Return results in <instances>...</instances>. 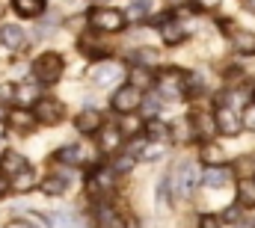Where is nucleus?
Returning a JSON list of instances; mask_svg holds the SVG:
<instances>
[{"mask_svg": "<svg viewBox=\"0 0 255 228\" xmlns=\"http://www.w3.org/2000/svg\"><path fill=\"white\" fill-rule=\"evenodd\" d=\"M157 157H163V145H148L142 151V160H157Z\"/></svg>", "mask_w": 255, "mask_h": 228, "instance_id": "obj_30", "label": "nucleus"}, {"mask_svg": "<svg viewBox=\"0 0 255 228\" xmlns=\"http://www.w3.org/2000/svg\"><path fill=\"white\" fill-rule=\"evenodd\" d=\"M89 24L101 33H119L125 27V12L119 9H110V6H101V9H92L89 12Z\"/></svg>", "mask_w": 255, "mask_h": 228, "instance_id": "obj_3", "label": "nucleus"}, {"mask_svg": "<svg viewBox=\"0 0 255 228\" xmlns=\"http://www.w3.org/2000/svg\"><path fill=\"white\" fill-rule=\"evenodd\" d=\"M244 6H247V12H255V0H244Z\"/></svg>", "mask_w": 255, "mask_h": 228, "instance_id": "obj_37", "label": "nucleus"}, {"mask_svg": "<svg viewBox=\"0 0 255 228\" xmlns=\"http://www.w3.org/2000/svg\"><path fill=\"white\" fill-rule=\"evenodd\" d=\"M12 9L21 18H39L45 12V0H12Z\"/></svg>", "mask_w": 255, "mask_h": 228, "instance_id": "obj_16", "label": "nucleus"}, {"mask_svg": "<svg viewBox=\"0 0 255 228\" xmlns=\"http://www.w3.org/2000/svg\"><path fill=\"white\" fill-rule=\"evenodd\" d=\"M0 42H3L9 51H18V48L24 45V30H21L18 24H3V30H0Z\"/></svg>", "mask_w": 255, "mask_h": 228, "instance_id": "obj_13", "label": "nucleus"}, {"mask_svg": "<svg viewBox=\"0 0 255 228\" xmlns=\"http://www.w3.org/2000/svg\"><path fill=\"white\" fill-rule=\"evenodd\" d=\"M27 172H30V163H27L24 154H18V151H6V154L0 157V175H6L9 181L21 178V175H27Z\"/></svg>", "mask_w": 255, "mask_h": 228, "instance_id": "obj_6", "label": "nucleus"}, {"mask_svg": "<svg viewBox=\"0 0 255 228\" xmlns=\"http://www.w3.org/2000/svg\"><path fill=\"white\" fill-rule=\"evenodd\" d=\"M0 121H3V107H0Z\"/></svg>", "mask_w": 255, "mask_h": 228, "instance_id": "obj_38", "label": "nucleus"}, {"mask_svg": "<svg viewBox=\"0 0 255 228\" xmlns=\"http://www.w3.org/2000/svg\"><path fill=\"white\" fill-rule=\"evenodd\" d=\"M145 110H148V113H157V110H160V101H157V98H148V101H145Z\"/></svg>", "mask_w": 255, "mask_h": 228, "instance_id": "obj_34", "label": "nucleus"}, {"mask_svg": "<svg viewBox=\"0 0 255 228\" xmlns=\"http://www.w3.org/2000/svg\"><path fill=\"white\" fill-rule=\"evenodd\" d=\"M223 157H226V151H223V145H217V142H205V145L199 148V160H202V166L217 169V166H223Z\"/></svg>", "mask_w": 255, "mask_h": 228, "instance_id": "obj_11", "label": "nucleus"}, {"mask_svg": "<svg viewBox=\"0 0 255 228\" xmlns=\"http://www.w3.org/2000/svg\"><path fill=\"white\" fill-rule=\"evenodd\" d=\"M63 68H65L63 57L57 51H48V54L36 57V62H33V77L39 83H57L63 77Z\"/></svg>", "mask_w": 255, "mask_h": 228, "instance_id": "obj_1", "label": "nucleus"}, {"mask_svg": "<svg viewBox=\"0 0 255 228\" xmlns=\"http://www.w3.org/2000/svg\"><path fill=\"white\" fill-rule=\"evenodd\" d=\"M130 166H133V157H130V154H119V157L113 160V172H119V175H122V172H130Z\"/></svg>", "mask_w": 255, "mask_h": 228, "instance_id": "obj_26", "label": "nucleus"}, {"mask_svg": "<svg viewBox=\"0 0 255 228\" xmlns=\"http://www.w3.org/2000/svg\"><path fill=\"white\" fill-rule=\"evenodd\" d=\"M130 74V86H136V89H145V86H151V71L148 68H133V71H128Z\"/></svg>", "mask_w": 255, "mask_h": 228, "instance_id": "obj_21", "label": "nucleus"}, {"mask_svg": "<svg viewBox=\"0 0 255 228\" xmlns=\"http://www.w3.org/2000/svg\"><path fill=\"white\" fill-rule=\"evenodd\" d=\"M139 127H142V124H139V118L128 115L125 121H122V127H119V130H122V133H128V136H133V133H139Z\"/></svg>", "mask_w": 255, "mask_h": 228, "instance_id": "obj_28", "label": "nucleus"}, {"mask_svg": "<svg viewBox=\"0 0 255 228\" xmlns=\"http://www.w3.org/2000/svg\"><path fill=\"white\" fill-rule=\"evenodd\" d=\"M184 36H187V30H184L178 21H166V24H160V39H163L166 45H178V42H184Z\"/></svg>", "mask_w": 255, "mask_h": 228, "instance_id": "obj_17", "label": "nucleus"}, {"mask_svg": "<svg viewBox=\"0 0 255 228\" xmlns=\"http://www.w3.org/2000/svg\"><path fill=\"white\" fill-rule=\"evenodd\" d=\"M42 193H48V196H60L65 190V178H57V175H51V178H45L42 181V187H39Z\"/></svg>", "mask_w": 255, "mask_h": 228, "instance_id": "obj_22", "label": "nucleus"}, {"mask_svg": "<svg viewBox=\"0 0 255 228\" xmlns=\"http://www.w3.org/2000/svg\"><path fill=\"white\" fill-rule=\"evenodd\" d=\"M15 98H18L21 104H33V101L39 104V101H42V98H39V89H36L33 83H21L18 92H15Z\"/></svg>", "mask_w": 255, "mask_h": 228, "instance_id": "obj_20", "label": "nucleus"}, {"mask_svg": "<svg viewBox=\"0 0 255 228\" xmlns=\"http://www.w3.org/2000/svg\"><path fill=\"white\" fill-rule=\"evenodd\" d=\"M139 104H142V95H139V89L130 86V83L122 86V89L113 95V110H116V113H133Z\"/></svg>", "mask_w": 255, "mask_h": 228, "instance_id": "obj_8", "label": "nucleus"}, {"mask_svg": "<svg viewBox=\"0 0 255 228\" xmlns=\"http://www.w3.org/2000/svg\"><path fill=\"white\" fill-rule=\"evenodd\" d=\"M148 136H151V139L160 145V142H166V136H169V127H166L163 121H154V118H151V121H148Z\"/></svg>", "mask_w": 255, "mask_h": 228, "instance_id": "obj_24", "label": "nucleus"}, {"mask_svg": "<svg viewBox=\"0 0 255 228\" xmlns=\"http://www.w3.org/2000/svg\"><path fill=\"white\" fill-rule=\"evenodd\" d=\"M30 187H33V175H30V172H27V175H21V178H15V181H12V190H15V193H27V190H30Z\"/></svg>", "mask_w": 255, "mask_h": 228, "instance_id": "obj_27", "label": "nucleus"}, {"mask_svg": "<svg viewBox=\"0 0 255 228\" xmlns=\"http://www.w3.org/2000/svg\"><path fill=\"white\" fill-rule=\"evenodd\" d=\"M220 30H226V33L232 36L235 51H241V54H255V33L241 30V27H232V21H220Z\"/></svg>", "mask_w": 255, "mask_h": 228, "instance_id": "obj_5", "label": "nucleus"}, {"mask_svg": "<svg viewBox=\"0 0 255 228\" xmlns=\"http://www.w3.org/2000/svg\"><path fill=\"white\" fill-rule=\"evenodd\" d=\"M6 190H12V181H9L6 175H0V196H3Z\"/></svg>", "mask_w": 255, "mask_h": 228, "instance_id": "obj_35", "label": "nucleus"}, {"mask_svg": "<svg viewBox=\"0 0 255 228\" xmlns=\"http://www.w3.org/2000/svg\"><path fill=\"white\" fill-rule=\"evenodd\" d=\"M89 77H92V83H98V86H110L113 80H119V77H122V65H119V62H113V59L95 62V65H92V71H89Z\"/></svg>", "mask_w": 255, "mask_h": 228, "instance_id": "obj_7", "label": "nucleus"}, {"mask_svg": "<svg viewBox=\"0 0 255 228\" xmlns=\"http://www.w3.org/2000/svg\"><path fill=\"white\" fill-rule=\"evenodd\" d=\"M101 124H104V118H101V113H95V110H83V113L74 118V127L80 133H98Z\"/></svg>", "mask_w": 255, "mask_h": 228, "instance_id": "obj_12", "label": "nucleus"}, {"mask_svg": "<svg viewBox=\"0 0 255 228\" xmlns=\"http://www.w3.org/2000/svg\"><path fill=\"white\" fill-rule=\"evenodd\" d=\"M27 228H39V226H27Z\"/></svg>", "mask_w": 255, "mask_h": 228, "instance_id": "obj_39", "label": "nucleus"}, {"mask_svg": "<svg viewBox=\"0 0 255 228\" xmlns=\"http://www.w3.org/2000/svg\"><path fill=\"white\" fill-rule=\"evenodd\" d=\"M9 118V127L15 130V133H30L33 130V113H27V110H12V113L6 115Z\"/></svg>", "mask_w": 255, "mask_h": 228, "instance_id": "obj_14", "label": "nucleus"}, {"mask_svg": "<svg viewBox=\"0 0 255 228\" xmlns=\"http://www.w3.org/2000/svg\"><path fill=\"white\" fill-rule=\"evenodd\" d=\"M15 92H18V86H12V83H6V86H0V104H6V101H12V98H15Z\"/></svg>", "mask_w": 255, "mask_h": 228, "instance_id": "obj_31", "label": "nucleus"}, {"mask_svg": "<svg viewBox=\"0 0 255 228\" xmlns=\"http://www.w3.org/2000/svg\"><path fill=\"white\" fill-rule=\"evenodd\" d=\"M244 127L247 130H255V107H247L244 110Z\"/></svg>", "mask_w": 255, "mask_h": 228, "instance_id": "obj_32", "label": "nucleus"}, {"mask_svg": "<svg viewBox=\"0 0 255 228\" xmlns=\"http://www.w3.org/2000/svg\"><path fill=\"white\" fill-rule=\"evenodd\" d=\"M57 160H60V163H68V166H77V163L83 160L80 142H77V145H65V148H60V151H57Z\"/></svg>", "mask_w": 255, "mask_h": 228, "instance_id": "obj_19", "label": "nucleus"}, {"mask_svg": "<svg viewBox=\"0 0 255 228\" xmlns=\"http://www.w3.org/2000/svg\"><path fill=\"white\" fill-rule=\"evenodd\" d=\"M193 130H196V136H202V142H211V136L220 127H217V118L211 121V115H193Z\"/></svg>", "mask_w": 255, "mask_h": 228, "instance_id": "obj_15", "label": "nucleus"}, {"mask_svg": "<svg viewBox=\"0 0 255 228\" xmlns=\"http://www.w3.org/2000/svg\"><path fill=\"white\" fill-rule=\"evenodd\" d=\"M199 228H220V217L217 214H202L199 217Z\"/></svg>", "mask_w": 255, "mask_h": 228, "instance_id": "obj_29", "label": "nucleus"}, {"mask_svg": "<svg viewBox=\"0 0 255 228\" xmlns=\"http://www.w3.org/2000/svg\"><path fill=\"white\" fill-rule=\"evenodd\" d=\"M253 95H255V89H253Z\"/></svg>", "mask_w": 255, "mask_h": 228, "instance_id": "obj_40", "label": "nucleus"}, {"mask_svg": "<svg viewBox=\"0 0 255 228\" xmlns=\"http://www.w3.org/2000/svg\"><path fill=\"white\" fill-rule=\"evenodd\" d=\"M202 181H205L208 187H223V184L229 181V169H220V166H217V169H208Z\"/></svg>", "mask_w": 255, "mask_h": 228, "instance_id": "obj_23", "label": "nucleus"}, {"mask_svg": "<svg viewBox=\"0 0 255 228\" xmlns=\"http://www.w3.org/2000/svg\"><path fill=\"white\" fill-rule=\"evenodd\" d=\"M196 184H199V166L196 163H184L178 175H175V190H178V196H190L193 190H196Z\"/></svg>", "mask_w": 255, "mask_h": 228, "instance_id": "obj_9", "label": "nucleus"}, {"mask_svg": "<svg viewBox=\"0 0 255 228\" xmlns=\"http://www.w3.org/2000/svg\"><path fill=\"white\" fill-rule=\"evenodd\" d=\"M157 199H160V205H166V202H169V187H166V181L160 184V193H157Z\"/></svg>", "mask_w": 255, "mask_h": 228, "instance_id": "obj_33", "label": "nucleus"}, {"mask_svg": "<svg viewBox=\"0 0 255 228\" xmlns=\"http://www.w3.org/2000/svg\"><path fill=\"white\" fill-rule=\"evenodd\" d=\"M63 104L60 101H54V98H42L39 104H36V118L39 121H45V124H57L60 118H63Z\"/></svg>", "mask_w": 255, "mask_h": 228, "instance_id": "obj_10", "label": "nucleus"}, {"mask_svg": "<svg viewBox=\"0 0 255 228\" xmlns=\"http://www.w3.org/2000/svg\"><path fill=\"white\" fill-rule=\"evenodd\" d=\"M214 118H217V127H220V133H223V136H238V133L244 130V115L235 113L229 104H220Z\"/></svg>", "mask_w": 255, "mask_h": 228, "instance_id": "obj_4", "label": "nucleus"}, {"mask_svg": "<svg viewBox=\"0 0 255 228\" xmlns=\"http://www.w3.org/2000/svg\"><path fill=\"white\" fill-rule=\"evenodd\" d=\"M154 83H157L163 98H184L187 95V74H181L178 68H163L154 77Z\"/></svg>", "mask_w": 255, "mask_h": 228, "instance_id": "obj_2", "label": "nucleus"}, {"mask_svg": "<svg viewBox=\"0 0 255 228\" xmlns=\"http://www.w3.org/2000/svg\"><path fill=\"white\" fill-rule=\"evenodd\" d=\"M119 133H122V130H116V127H104L101 148H104V151H116V145H119Z\"/></svg>", "mask_w": 255, "mask_h": 228, "instance_id": "obj_25", "label": "nucleus"}, {"mask_svg": "<svg viewBox=\"0 0 255 228\" xmlns=\"http://www.w3.org/2000/svg\"><path fill=\"white\" fill-rule=\"evenodd\" d=\"M238 205L241 208H255V178H244L238 184Z\"/></svg>", "mask_w": 255, "mask_h": 228, "instance_id": "obj_18", "label": "nucleus"}, {"mask_svg": "<svg viewBox=\"0 0 255 228\" xmlns=\"http://www.w3.org/2000/svg\"><path fill=\"white\" fill-rule=\"evenodd\" d=\"M196 3H199V6H202V9H208V6H214V3H217V0H196Z\"/></svg>", "mask_w": 255, "mask_h": 228, "instance_id": "obj_36", "label": "nucleus"}]
</instances>
